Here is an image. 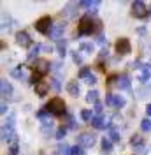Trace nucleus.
<instances>
[{
	"label": "nucleus",
	"instance_id": "obj_12",
	"mask_svg": "<svg viewBox=\"0 0 151 155\" xmlns=\"http://www.w3.org/2000/svg\"><path fill=\"white\" fill-rule=\"evenodd\" d=\"M63 28H65V27H63V23H56V25L53 27V30H51L49 37H51V39H58V41H60V35L63 34Z\"/></svg>",
	"mask_w": 151,
	"mask_h": 155
},
{
	"label": "nucleus",
	"instance_id": "obj_22",
	"mask_svg": "<svg viewBox=\"0 0 151 155\" xmlns=\"http://www.w3.org/2000/svg\"><path fill=\"white\" fill-rule=\"evenodd\" d=\"M23 69H25V67H21V65H19V67H16V69H12V71H11V76L16 78V79H23V78H25Z\"/></svg>",
	"mask_w": 151,
	"mask_h": 155
},
{
	"label": "nucleus",
	"instance_id": "obj_17",
	"mask_svg": "<svg viewBox=\"0 0 151 155\" xmlns=\"http://www.w3.org/2000/svg\"><path fill=\"white\" fill-rule=\"evenodd\" d=\"M40 44H35V46H32L30 48V51H28V60L32 62V60H37V55H39V51H40Z\"/></svg>",
	"mask_w": 151,
	"mask_h": 155
},
{
	"label": "nucleus",
	"instance_id": "obj_18",
	"mask_svg": "<svg viewBox=\"0 0 151 155\" xmlns=\"http://www.w3.org/2000/svg\"><path fill=\"white\" fill-rule=\"evenodd\" d=\"M67 92H69L70 95L77 97L79 95V87H77V83H76V81H70V83L67 85Z\"/></svg>",
	"mask_w": 151,
	"mask_h": 155
},
{
	"label": "nucleus",
	"instance_id": "obj_45",
	"mask_svg": "<svg viewBox=\"0 0 151 155\" xmlns=\"http://www.w3.org/2000/svg\"><path fill=\"white\" fill-rule=\"evenodd\" d=\"M149 16H151V5H149Z\"/></svg>",
	"mask_w": 151,
	"mask_h": 155
},
{
	"label": "nucleus",
	"instance_id": "obj_13",
	"mask_svg": "<svg viewBox=\"0 0 151 155\" xmlns=\"http://www.w3.org/2000/svg\"><path fill=\"white\" fill-rule=\"evenodd\" d=\"M49 92V83H39V85H35V94H37L39 97H46V94Z\"/></svg>",
	"mask_w": 151,
	"mask_h": 155
},
{
	"label": "nucleus",
	"instance_id": "obj_20",
	"mask_svg": "<svg viewBox=\"0 0 151 155\" xmlns=\"http://www.w3.org/2000/svg\"><path fill=\"white\" fill-rule=\"evenodd\" d=\"M77 5H79V7H86V9H97V7L100 5V2H98V0H93V2H79Z\"/></svg>",
	"mask_w": 151,
	"mask_h": 155
},
{
	"label": "nucleus",
	"instance_id": "obj_14",
	"mask_svg": "<svg viewBox=\"0 0 151 155\" xmlns=\"http://www.w3.org/2000/svg\"><path fill=\"white\" fill-rule=\"evenodd\" d=\"M118 88H121V90H128L130 88V79H128V76H125V74L118 76Z\"/></svg>",
	"mask_w": 151,
	"mask_h": 155
},
{
	"label": "nucleus",
	"instance_id": "obj_15",
	"mask_svg": "<svg viewBox=\"0 0 151 155\" xmlns=\"http://www.w3.org/2000/svg\"><path fill=\"white\" fill-rule=\"evenodd\" d=\"M56 51L60 57H65L67 53V41L65 39H60V41H56Z\"/></svg>",
	"mask_w": 151,
	"mask_h": 155
},
{
	"label": "nucleus",
	"instance_id": "obj_5",
	"mask_svg": "<svg viewBox=\"0 0 151 155\" xmlns=\"http://www.w3.org/2000/svg\"><path fill=\"white\" fill-rule=\"evenodd\" d=\"M116 51H118V55H128L130 51H132V44H130V41L128 39H125V37H121V39H118L116 41Z\"/></svg>",
	"mask_w": 151,
	"mask_h": 155
},
{
	"label": "nucleus",
	"instance_id": "obj_27",
	"mask_svg": "<svg viewBox=\"0 0 151 155\" xmlns=\"http://www.w3.org/2000/svg\"><path fill=\"white\" fill-rule=\"evenodd\" d=\"M72 11H74V4H69L65 9L62 11V14L67 16V18H72V16H74V12H72Z\"/></svg>",
	"mask_w": 151,
	"mask_h": 155
},
{
	"label": "nucleus",
	"instance_id": "obj_4",
	"mask_svg": "<svg viewBox=\"0 0 151 155\" xmlns=\"http://www.w3.org/2000/svg\"><path fill=\"white\" fill-rule=\"evenodd\" d=\"M51 25H53L51 18H49V16H42V18H39L37 21H35V30L40 32V34H44V35H49L51 30H53Z\"/></svg>",
	"mask_w": 151,
	"mask_h": 155
},
{
	"label": "nucleus",
	"instance_id": "obj_35",
	"mask_svg": "<svg viewBox=\"0 0 151 155\" xmlns=\"http://www.w3.org/2000/svg\"><path fill=\"white\" fill-rule=\"evenodd\" d=\"M65 132H67V129H65V127H60V129L56 130V139H63Z\"/></svg>",
	"mask_w": 151,
	"mask_h": 155
},
{
	"label": "nucleus",
	"instance_id": "obj_2",
	"mask_svg": "<svg viewBox=\"0 0 151 155\" xmlns=\"http://www.w3.org/2000/svg\"><path fill=\"white\" fill-rule=\"evenodd\" d=\"M46 109L51 113V115L63 116L65 115V102H63V99H60V97H53V99L47 102Z\"/></svg>",
	"mask_w": 151,
	"mask_h": 155
},
{
	"label": "nucleus",
	"instance_id": "obj_6",
	"mask_svg": "<svg viewBox=\"0 0 151 155\" xmlns=\"http://www.w3.org/2000/svg\"><path fill=\"white\" fill-rule=\"evenodd\" d=\"M148 12H149V11H148V7L144 5V2L137 0V2L132 4V14L135 16V18H146Z\"/></svg>",
	"mask_w": 151,
	"mask_h": 155
},
{
	"label": "nucleus",
	"instance_id": "obj_37",
	"mask_svg": "<svg viewBox=\"0 0 151 155\" xmlns=\"http://www.w3.org/2000/svg\"><path fill=\"white\" fill-rule=\"evenodd\" d=\"M81 49H83V51H88V53H92L93 46H92V44H85V42H83V44H81Z\"/></svg>",
	"mask_w": 151,
	"mask_h": 155
},
{
	"label": "nucleus",
	"instance_id": "obj_3",
	"mask_svg": "<svg viewBox=\"0 0 151 155\" xmlns=\"http://www.w3.org/2000/svg\"><path fill=\"white\" fill-rule=\"evenodd\" d=\"M93 19L90 14H86L83 18L79 19V28H77V35H92L95 32V27H93Z\"/></svg>",
	"mask_w": 151,
	"mask_h": 155
},
{
	"label": "nucleus",
	"instance_id": "obj_32",
	"mask_svg": "<svg viewBox=\"0 0 151 155\" xmlns=\"http://www.w3.org/2000/svg\"><path fill=\"white\" fill-rule=\"evenodd\" d=\"M70 55H72V60H74V64H77V65H79V64H83V58H81V53H77V51H72Z\"/></svg>",
	"mask_w": 151,
	"mask_h": 155
},
{
	"label": "nucleus",
	"instance_id": "obj_25",
	"mask_svg": "<svg viewBox=\"0 0 151 155\" xmlns=\"http://www.w3.org/2000/svg\"><path fill=\"white\" fill-rule=\"evenodd\" d=\"M81 118H83L85 122H92V120H93V113H92L90 109H83V111H81Z\"/></svg>",
	"mask_w": 151,
	"mask_h": 155
},
{
	"label": "nucleus",
	"instance_id": "obj_16",
	"mask_svg": "<svg viewBox=\"0 0 151 155\" xmlns=\"http://www.w3.org/2000/svg\"><path fill=\"white\" fill-rule=\"evenodd\" d=\"M149 78H151L149 65H142V72H141V76H139V81H141V83H148Z\"/></svg>",
	"mask_w": 151,
	"mask_h": 155
},
{
	"label": "nucleus",
	"instance_id": "obj_43",
	"mask_svg": "<svg viewBox=\"0 0 151 155\" xmlns=\"http://www.w3.org/2000/svg\"><path fill=\"white\" fill-rule=\"evenodd\" d=\"M0 113H2V115H5V113H7V106H5V104H2V107H0Z\"/></svg>",
	"mask_w": 151,
	"mask_h": 155
},
{
	"label": "nucleus",
	"instance_id": "obj_36",
	"mask_svg": "<svg viewBox=\"0 0 151 155\" xmlns=\"http://www.w3.org/2000/svg\"><path fill=\"white\" fill-rule=\"evenodd\" d=\"M133 150H135V153H137V155H144V153H146V146H144V145L137 146V148H133Z\"/></svg>",
	"mask_w": 151,
	"mask_h": 155
},
{
	"label": "nucleus",
	"instance_id": "obj_11",
	"mask_svg": "<svg viewBox=\"0 0 151 155\" xmlns=\"http://www.w3.org/2000/svg\"><path fill=\"white\" fill-rule=\"evenodd\" d=\"M0 92H2V97L4 99H7V97L12 95V87H11V83H7V79H2L0 81Z\"/></svg>",
	"mask_w": 151,
	"mask_h": 155
},
{
	"label": "nucleus",
	"instance_id": "obj_31",
	"mask_svg": "<svg viewBox=\"0 0 151 155\" xmlns=\"http://www.w3.org/2000/svg\"><path fill=\"white\" fill-rule=\"evenodd\" d=\"M109 139H111V141H120V134L114 130L113 127H109Z\"/></svg>",
	"mask_w": 151,
	"mask_h": 155
},
{
	"label": "nucleus",
	"instance_id": "obj_39",
	"mask_svg": "<svg viewBox=\"0 0 151 155\" xmlns=\"http://www.w3.org/2000/svg\"><path fill=\"white\" fill-rule=\"evenodd\" d=\"M9 155H18V145L14 143V145L11 146V150H9Z\"/></svg>",
	"mask_w": 151,
	"mask_h": 155
},
{
	"label": "nucleus",
	"instance_id": "obj_10",
	"mask_svg": "<svg viewBox=\"0 0 151 155\" xmlns=\"http://www.w3.org/2000/svg\"><path fill=\"white\" fill-rule=\"evenodd\" d=\"M16 42H18V46H21V48L32 46V39H30V35L27 32H18L16 34Z\"/></svg>",
	"mask_w": 151,
	"mask_h": 155
},
{
	"label": "nucleus",
	"instance_id": "obj_1",
	"mask_svg": "<svg viewBox=\"0 0 151 155\" xmlns=\"http://www.w3.org/2000/svg\"><path fill=\"white\" fill-rule=\"evenodd\" d=\"M14 120H16V116L11 113V115L7 116V120L4 122V125H2V141H5V143H9V141H12V139H16Z\"/></svg>",
	"mask_w": 151,
	"mask_h": 155
},
{
	"label": "nucleus",
	"instance_id": "obj_38",
	"mask_svg": "<svg viewBox=\"0 0 151 155\" xmlns=\"http://www.w3.org/2000/svg\"><path fill=\"white\" fill-rule=\"evenodd\" d=\"M95 113H97V116H102V104H95Z\"/></svg>",
	"mask_w": 151,
	"mask_h": 155
},
{
	"label": "nucleus",
	"instance_id": "obj_30",
	"mask_svg": "<svg viewBox=\"0 0 151 155\" xmlns=\"http://www.w3.org/2000/svg\"><path fill=\"white\" fill-rule=\"evenodd\" d=\"M90 76H92V71L88 67H83L79 71V78H81V79H86V78H90Z\"/></svg>",
	"mask_w": 151,
	"mask_h": 155
},
{
	"label": "nucleus",
	"instance_id": "obj_28",
	"mask_svg": "<svg viewBox=\"0 0 151 155\" xmlns=\"http://www.w3.org/2000/svg\"><path fill=\"white\" fill-rule=\"evenodd\" d=\"M40 78H42V76H40L39 72H34V74L30 76V83L35 87V85H39V83H42V81H40Z\"/></svg>",
	"mask_w": 151,
	"mask_h": 155
},
{
	"label": "nucleus",
	"instance_id": "obj_44",
	"mask_svg": "<svg viewBox=\"0 0 151 155\" xmlns=\"http://www.w3.org/2000/svg\"><path fill=\"white\" fill-rule=\"evenodd\" d=\"M146 111H148V115L151 116V104H148V107H146Z\"/></svg>",
	"mask_w": 151,
	"mask_h": 155
},
{
	"label": "nucleus",
	"instance_id": "obj_7",
	"mask_svg": "<svg viewBox=\"0 0 151 155\" xmlns=\"http://www.w3.org/2000/svg\"><path fill=\"white\" fill-rule=\"evenodd\" d=\"M49 67H51V64L47 60H44V58H37L34 62V72H39L40 76H44L46 72H49Z\"/></svg>",
	"mask_w": 151,
	"mask_h": 155
},
{
	"label": "nucleus",
	"instance_id": "obj_9",
	"mask_svg": "<svg viewBox=\"0 0 151 155\" xmlns=\"http://www.w3.org/2000/svg\"><path fill=\"white\" fill-rule=\"evenodd\" d=\"M105 104L107 106H114V107H123L125 106V99L123 97H120V95H113V94H107L105 95Z\"/></svg>",
	"mask_w": 151,
	"mask_h": 155
},
{
	"label": "nucleus",
	"instance_id": "obj_19",
	"mask_svg": "<svg viewBox=\"0 0 151 155\" xmlns=\"http://www.w3.org/2000/svg\"><path fill=\"white\" fill-rule=\"evenodd\" d=\"M92 125H93L95 129H104V127H105L104 116H93V120H92Z\"/></svg>",
	"mask_w": 151,
	"mask_h": 155
},
{
	"label": "nucleus",
	"instance_id": "obj_34",
	"mask_svg": "<svg viewBox=\"0 0 151 155\" xmlns=\"http://www.w3.org/2000/svg\"><path fill=\"white\" fill-rule=\"evenodd\" d=\"M58 152H60V153H67V152H70V148H69L65 143H60V145H58Z\"/></svg>",
	"mask_w": 151,
	"mask_h": 155
},
{
	"label": "nucleus",
	"instance_id": "obj_29",
	"mask_svg": "<svg viewBox=\"0 0 151 155\" xmlns=\"http://www.w3.org/2000/svg\"><path fill=\"white\" fill-rule=\"evenodd\" d=\"M141 129L144 130V132H149L151 130V122L148 120V118H144V120L141 122Z\"/></svg>",
	"mask_w": 151,
	"mask_h": 155
},
{
	"label": "nucleus",
	"instance_id": "obj_40",
	"mask_svg": "<svg viewBox=\"0 0 151 155\" xmlns=\"http://www.w3.org/2000/svg\"><path fill=\"white\" fill-rule=\"evenodd\" d=\"M86 83H88V85H95V83H97V78L92 74L90 78H86Z\"/></svg>",
	"mask_w": 151,
	"mask_h": 155
},
{
	"label": "nucleus",
	"instance_id": "obj_8",
	"mask_svg": "<svg viewBox=\"0 0 151 155\" xmlns=\"http://www.w3.org/2000/svg\"><path fill=\"white\" fill-rule=\"evenodd\" d=\"M77 145L83 146V148H90L95 145V136L90 132H83V134L77 136Z\"/></svg>",
	"mask_w": 151,
	"mask_h": 155
},
{
	"label": "nucleus",
	"instance_id": "obj_42",
	"mask_svg": "<svg viewBox=\"0 0 151 155\" xmlns=\"http://www.w3.org/2000/svg\"><path fill=\"white\" fill-rule=\"evenodd\" d=\"M97 42H98V44H100V46H104L105 39H104V35H102V34H100V35H98V37H97Z\"/></svg>",
	"mask_w": 151,
	"mask_h": 155
},
{
	"label": "nucleus",
	"instance_id": "obj_33",
	"mask_svg": "<svg viewBox=\"0 0 151 155\" xmlns=\"http://www.w3.org/2000/svg\"><path fill=\"white\" fill-rule=\"evenodd\" d=\"M51 88H53V90H60V88H62V85H60V81H58V78H55V79H51Z\"/></svg>",
	"mask_w": 151,
	"mask_h": 155
},
{
	"label": "nucleus",
	"instance_id": "obj_26",
	"mask_svg": "<svg viewBox=\"0 0 151 155\" xmlns=\"http://www.w3.org/2000/svg\"><path fill=\"white\" fill-rule=\"evenodd\" d=\"M70 155H85V150H83V146L76 145V146H70Z\"/></svg>",
	"mask_w": 151,
	"mask_h": 155
},
{
	"label": "nucleus",
	"instance_id": "obj_21",
	"mask_svg": "<svg viewBox=\"0 0 151 155\" xmlns=\"http://www.w3.org/2000/svg\"><path fill=\"white\" fill-rule=\"evenodd\" d=\"M86 101L92 102V104H97V101H98V92H97V90H90V92L86 94Z\"/></svg>",
	"mask_w": 151,
	"mask_h": 155
},
{
	"label": "nucleus",
	"instance_id": "obj_23",
	"mask_svg": "<svg viewBox=\"0 0 151 155\" xmlns=\"http://www.w3.org/2000/svg\"><path fill=\"white\" fill-rule=\"evenodd\" d=\"M100 145H102V150H104V152H111V150H113V141H111L109 137H104Z\"/></svg>",
	"mask_w": 151,
	"mask_h": 155
},
{
	"label": "nucleus",
	"instance_id": "obj_41",
	"mask_svg": "<svg viewBox=\"0 0 151 155\" xmlns=\"http://www.w3.org/2000/svg\"><path fill=\"white\" fill-rule=\"evenodd\" d=\"M67 127H69V129H74V127H76V124H74V118H72L70 115H69V125H67Z\"/></svg>",
	"mask_w": 151,
	"mask_h": 155
},
{
	"label": "nucleus",
	"instance_id": "obj_24",
	"mask_svg": "<svg viewBox=\"0 0 151 155\" xmlns=\"http://www.w3.org/2000/svg\"><path fill=\"white\" fill-rule=\"evenodd\" d=\"M130 145H132L133 148L142 146V145H144V139H142L141 136H132V139H130Z\"/></svg>",
	"mask_w": 151,
	"mask_h": 155
}]
</instances>
